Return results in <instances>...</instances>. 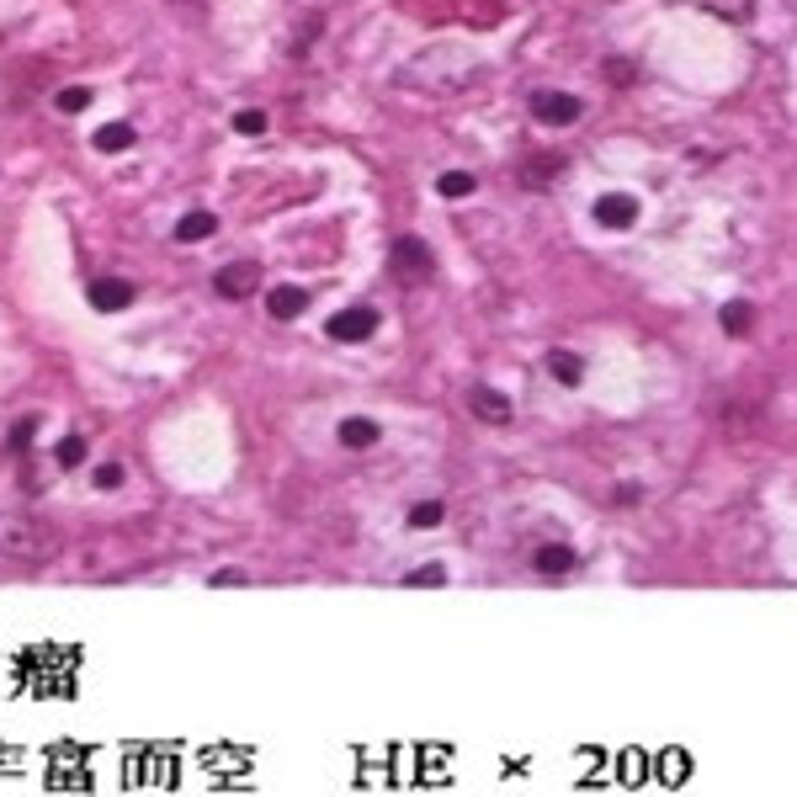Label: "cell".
<instances>
[{
    "label": "cell",
    "instance_id": "e0dca14e",
    "mask_svg": "<svg viewBox=\"0 0 797 797\" xmlns=\"http://www.w3.org/2000/svg\"><path fill=\"white\" fill-rule=\"evenodd\" d=\"M558 165H564V154H537V160H526V186H548L558 176Z\"/></svg>",
    "mask_w": 797,
    "mask_h": 797
},
{
    "label": "cell",
    "instance_id": "4fadbf2b",
    "mask_svg": "<svg viewBox=\"0 0 797 797\" xmlns=\"http://www.w3.org/2000/svg\"><path fill=\"white\" fill-rule=\"evenodd\" d=\"M718 325H723L729 336H750V325H755V308H750V298H729V304L718 308Z\"/></svg>",
    "mask_w": 797,
    "mask_h": 797
},
{
    "label": "cell",
    "instance_id": "484cf974",
    "mask_svg": "<svg viewBox=\"0 0 797 797\" xmlns=\"http://www.w3.org/2000/svg\"><path fill=\"white\" fill-rule=\"evenodd\" d=\"M32 436H37V420L27 415V420H16V426H11V436H5V447H11V452H22V447H32Z\"/></svg>",
    "mask_w": 797,
    "mask_h": 797
},
{
    "label": "cell",
    "instance_id": "ffe728a7",
    "mask_svg": "<svg viewBox=\"0 0 797 797\" xmlns=\"http://www.w3.org/2000/svg\"><path fill=\"white\" fill-rule=\"evenodd\" d=\"M54 101H59V112L69 118V112H86V107H91V91H86V86H64Z\"/></svg>",
    "mask_w": 797,
    "mask_h": 797
},
{
    "label": "cell",
    "instance_id": "9a60e30c",
    "mask_svg": "<svg viewBox=\"0 0 797 797\" xmlns=\"http://www.w3.org/2000/svg\"><path fill=\"white\" fill-rule=\"evenodd\" d=\"M133 139H139V133H133L128 123H107V128H96L91 144H96L101 154H123V150H133Z\"/></svg>",
    "mask_w": 797,
    "mask_h": 797
},
{
    "label": "cell",
    "instance_id": "7c38bea8",
    "mask_svg": "<svg viewBox=\"0 0 797 797\" xmlns=\"http://www.w3.org/2000/svg\"><path fill=\"white\" fill-rule=\"evenodd\" d=\"M213 229H218V218H213V213H202V208H197V213H181V218H176V240H181V245L213 240Z\"/></svg>",
    "mask_w": 797,
    "mask_h": 797
},
{
    "label": "cell",
    "instance_id": "d4e9b609",
    "mask_svg": "<svg viewBox=\"0 0 797 797\" xmlns=\"http://www.w3.org/2000/svg\"><path fill=\"white\" fill-rule=\"evenodd\" d=\"M91 479H96V490H118V484H123V462H112V458H107V462H96V473H91Z\"/></svg>",
    "mask_w": 797,
    "mask_h": 797
},
{
    "label": "cell",
    "instance_id": "30bf717a",
    "mask_svg": "<svg viewBox=\"0 0 797 797\" xmlns=\"http://www.w3.org/2000/svg\"><path fill=\"white\" fill-rule=\"evenodd\" d=\"M266 308H272V319H298L308 308V293L304 287H272L266 293Z\"/></svg>",
    "mask_w": 797,
    "mask_h": 797
},
{
    "label": "cell",
    "instance_id": "7a4b0ae2",
    "mask_svg": "<svg viewBox=\"0 0 797 797\" xmlns=\"http://www.w3.org/2000/svg\"><path fill=\"white\" fill-rule=\"evenodd\" d=\"M388 266H394V276L404 282V287H426L430 276H436V255H430L426 240L404 234V240H394V255H388Z\"/></svg>",
    "mask_w": 797,
    "mask_h": 797
},
{
    "label": "cell",
    "instance_id": "44dd1931",
    "mask_svg": "<svg viewBox=\"0 0 797 797\" xmlns=\"http://www.w3.org/2000/svg\"><path fill=\"white\" fill-rule=\"evenodd\" d=\"M441 516H447L441 500H420V505L409 511V526H441Z\"/></svg>",
    "mask_w": 797,
    "mask_h": 797
},
{
    "label": "cell",
    "instance_id": "ba28073f",
    "mask_svg": "<svg viewBox=\"0 0 797 797\" xmlns=\"http://www.w3.org/2000/svg\"><path fill=\"white\" fill-rule=\"evenodd\" d=\"M468 404H473V415H479L484 426H511V415H516V409H511V398L500 394V388H484V383L468 394Z\"/></svg>",
    "mask_w": 797,
    "mask_h": 797
},
{
    "label": "cell",
    "instance_id": "3957f363",
    "mask_svg": "<svg viewBox=\"0 0 797 797\" xmlns=\"http://www.w3.org/2000/svg\"><path fill=\"white\" fill-rule=\"evenodd\" d=\"M255 287H261V266H255V261H229V266H218V276H213V293L218 298H234V304L250 298Z\"/></svg>",
    "mask_w": 797,
    "mask_h": 797
},
{
    "label": "cell",
    "instance_id": "277c9868",
    "mask_svg": "<svg viewBox=\"0 0 797 797\" xmlns=\"http://www.w3.org/2000/svg\"><path fill=\"white\" fill-rule=\"evenodd\" d=\"M372 330H378V308H367V304L340 308V314H330V325H325L330 340H367Z\"/></svg>",
    "mask_w": 797,
    "mask_h": 797
},
{
    "label": "cell",
    "instance_id": "83f0119b",
    "mask_svg": "<svg viewBox=\"0 0 797 797\" xmlns=\"http://www.w3.org/2000/svg\"><path fill=\"white\" fill-rule=\"evenodd\" d=\"M638 494H644L638 484H622V490H616V505H638Z\"/></svg>",
    "mask_w": 797,
    "mask_h": 797
},
{
    "label": "cell",
    "instance_id": "5b68a950",
    "mask_svg": "<svg viewBox=\"0 0 797 797\" xmlns=\"http://www.w3.org/2000/svg\"><path fill=\"white\" fill-rule=\"evenodd\" d=\"M532 112H537V123H553V128L580 123V96H569V91H537V96H532Z\"/></svg>",
    "mask_w": 797,
    "mask_h": 797
},
{
    "label": "cell",
    "instance_id": "cb8c5ba5",
    "mask_svg": "<svg viewBox=\"0 0 797 797\" xmlns=\"http://www.w3.org/2000/svg\"><path fill=\"white\" fill-rule=\"evenodd\" d=\"M601 69H606L612 86H633V80H638V64H633V59H606Z\"/></svg>",
    "mask_w": 797,
    "mask_h": 797
},
{
    "label": "cell",
    "instance_id": "2e32d148",
    "mask_svg": "<svg viewBox=\"0 0 797 797\" xmlns=\"http://www.w3.org/2000/svg\"><path fill=\"white\" fill-rule=\"evenodd\" d=\"M691 5H702V11H712V16H723V22H750L755 16V0H691Z\"/></svg>",
    "mask_w": 797,
    "mask_h": 797
},
{
    "label": "cell",
    "instance_id": "7402d4cb",
    "mask_svg": "<svg viewBox=\"0 0 797 797\" xmlns=\"http://www.w3.org/2000/svg\"><path fill=\"white\" fill-rule=\"evenodd\" d=\"M436 191H441V197H468V191H473V176H468V171H447V176L436 181Z\"/></svg>",
    "mask_w": 797,
    "mask_h": 797
},
{
    "label": "cell",
    "instance_id": "d6986e66",
    "mask_svg": "<svg viewBox=\"0 0 797 797\" xmlns=\"http://www.w3.org/2000/svg\"><path fill=\"white\" fill-rule=\"evenodd\" d=\"M234 133H245V139H261V133H266V112H261V107H245V112H234Z\"/></svg>",
    "mask_w": 797,
    "mask_h": 797
},
{
    "label": "cell",
    "instance_id": "ac0fdd59",
    "mask_svg": "<svg viewBox=\"0 0 797 797\" xmlns=\"http://www.w3.org/2000/svg\"><path fill=\"white\" fill-rule=\"evenodd\" d=\"M54 462H59V468H80V462H86V436L69 430L59 447H54Z\"/></svg>",
    "mask_w": 797,
    "mask_h": 797
},
{
    "label": "cell",
    "instance_id": "6da1fadb",
    "mask_svg": "<svg viewBox=\"0 0 797 797\" xmlns=\"http://www.w3.org/2000/svg\"><path fill=\"white\" fill-rule=\"evenodd\" d=\"M59 553H64V537L43 516H32V511L0 516V569H27V574H37Z\"/></svg>",
    "mask_w": 797,
    "mask_h": 797
},
{
    "label": "cell",
    "instance_id": "4316f807",
    "mask_svg": "<svg viewBox=\"0 0 797 797\" xmlns=\"http://www.w3.org/2000/svg\"><path fill=\"white\" fill-rule=\"evenodd\" d=\"M213 585H218V590H229V585H245V569H218Z\"/></svg>",
    "mask_w": 797,
    "mask_h": 797
},
{
    "label": "cell",
    "instance_id": "5bb4252c",
    "mask_svg": "<svg viewBox=\"0 0 797 797\" xmlns=\"http://www.w3.org/2000/svg\"><path fill=\"white\" fill-rule=\"evenodd\" d=\"M548 372L564 383V388H580V378H585V362L574 357V351H548Z\"/></svg>",
    "mask_w": 797,
    "mask_h": 797
},
{
    "label": "cell",
    "instance_id": "52a82bcc",
    "mask_svg": "<svg viewBox=\"0 0 797 797\" xmlns=\"http://www.w3.org/2000/svg\"><path fill=\"white\" fill-rule=\"evenodd\" d=\"M128 304H133V282H123V276H101V282H91V308L96 314H123Z\"/></svg>",
    "mask_w": 797,
    "mask_h": 797
},
{
    "label": "cell",
    "instance_id": "603a6c76",
    "mask_svg": "<svg viewBox=\"0 0 797 797\" xmlns=\"http://www.w3.org/2000/svg\"><path fill=\"white\" fill-rule=\"evenodd\" d=\"M404 585H420V590H436V585H447V569L441 564H420V569H409V580Z\"/></svg>",
    "mask_w": 797,
    "mask_h": 797
},
{
    "label": "cell",
    "instance_id": "8fae6325",
    "mask_svg": "<svg viewBox=\"0 0 797 797\" xmlns=\"http://www.w3.org/2000/svg\"><path fill=\"white\" fill-rule=\"evenodd\" d=\"M383 430H378V420H367V415H351V420H340V447H351V452H362V447H372Z\"/></svg>",
    "mask_w": 797,
    "mask_h": 797
},
{
    "label": "cell",
    "instance_id": "9c48e42d",
    "mask_svg": "<svg viewBox=\"0 0 797 797\" xmlns=\"http://www.w3.org/2000/svg\"><path fill=\"white\" fill-rule=\"evenodd\" d=\"M532 564H537V574H553V580H558V574H569V569L580 564V553L564 548V543H548V548L532 553Z\"/></svg>",
    "mask_w": 797,
    "mask_h": 797
},
{
    "label": "cell",
    "instance_id": "8992f818",
    "mask_svg": "<svg viewBox=\"0 0 797 797\" xmlns=\"http://www.w3.org/2000/svg\"><path fill=\"white\" fill-rule=\"evenodd\" d=\"M595 223H606V229H633V223H638V197L606 191V197L595 202Z\"/></svg>",
    "mask_w": 797,
    "mask_h": 797
}]
</instances>
